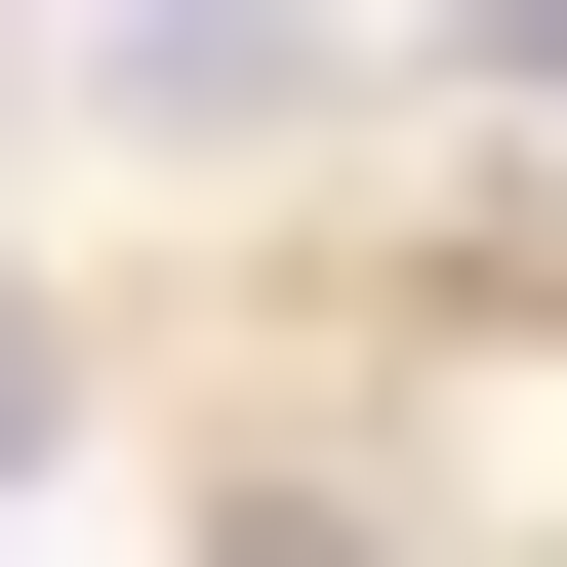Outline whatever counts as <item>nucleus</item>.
<instances>
[{
	"label": "nucleus",
	"instance_id": "1",
	"mask_svg": "<svg viewBox=\"0 0 567 567\" xmlns=\"http://www.w3.org/2000/svg\"><path fill=\"white\" fill-rule=\"evenodd\" d=\"M0 486H41V284H0Z\"/></svg>",
	"mask_w": 567,
	"mask_h": 567
}]
</instances>
